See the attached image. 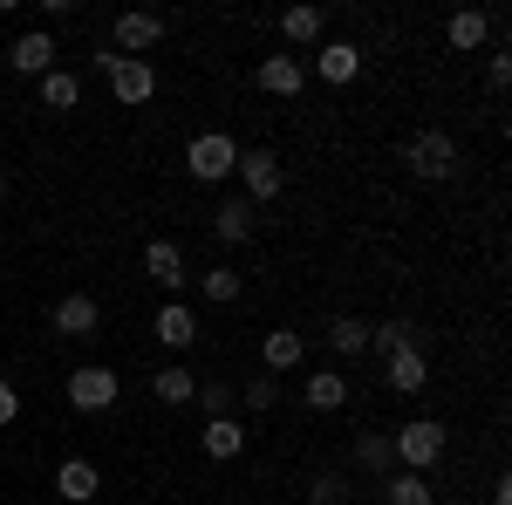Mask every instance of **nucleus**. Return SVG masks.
Masks as SVG:
<instances>
[{
	"label": "nucleus",
	"mask_w": 512,
	"mask_h": 505,
	"mask_svg": "<svg viewBox=\"0 0 512 505\" xmlns=\"http://www.w3.org/2000/svg\"><path fill=\"white\" fill-rule=\"evenodd\" d=\"M103 76H110V96H117L123 110H144V103L158 96V62H137V55H117V62L103 69Z\"/></svg>",
	"instance_id": "obj_7"
},
{
	"label": "nucleus",
	"mask_w": 512,
	"mask_h": 505,
	"mask_svg": "<svg viewBox=\"0 0 512 505\" xmlns=\"http://www.w3.org/2000/svg\"><path fill=\"white\" fill-rule=\"evenodd\" d=\"M164 28H171V21H164L158 7H123L117 21H110V48H117V55H137V62H151V48L164 41Z\"/></svg>",
	"instance_id": "obj_5"
},
{
	"label": "nucleus",
	"mask_w": 512,
	"mask_h": 505,
	"mask_svg": "<svg viewBox=\"0 0 512 505\" xmlns=\"http://www.w3.org/2000/svg\"><path fill=\"white\" fill-rule=\"evenodd\" d=\"M355 465L369 471V478H390V471H396V451H390V430H362V437H355Z\"/></svg>",
	"instance_id": "obj_22"
},
{
	"label": "nucleus",
	"mask_w": 512,
	"mask_h": 505,
	"mask_svg": "<svg viewBox=\"0 0 512 505\" xmlns=\"http://www.w3.org/2000/svg\"><path fill=\"white\" fill-rule=\"evenodd\" d=\"M151 396H158V403H192V396H198V376L185 369V362H164L158 376H151Z\"/></svg>",
	"instance_id": "obj_27"
},
{
	"label": "nucleus",
	"mask_w": 512,
	"mask_h": 505,
	"mask_svg": "<svg viewBox=\"0 0 512 505\" xmlns=\"http://www.w3.org/2000/svg\"><path fill=\"white\" fill-rule=\"evenodd\" d=\"M14 417H21V389H14V383H0V430L14 424Z\"/></svg>",
	"instance_id": "obj_32"
},
{
	"label": "nucleus",
	"mask_w": 512,
	"mask_h": 505,
	"mask_svg": "<svg viewBox=\"0 0 512 505\" xmlns=\"http://www.w3.org/2000/svg\"><path fill=\"white\" fill-rule=\"evenodd\" d=\"M205 417H239V389L233 383H198V396H192Z\"/></svg>",
	"instance_id": "obj_29"
},
{
	"label": "nucleus",
	"mask_w": 512,
	"mask_h": 505,
	"mask_svg": "<svg viewBox=\"0 0 512 505\" xmlns=\"http://www.w3.org/2000/svg\"><path fill=\"white\" fill-rule=\"evenodd\" d=\"M96 328H103V308H96V294H62L55 301V335L62 342H96Z\"/></svg>",
	"instance_id": "obj_10"
},
{
	"label": "nucleus",
	"mask_w": 512,
	"mask_h": 505,
	"mask_svg": "<svg viewBox=\"0 0 512 505\" xmlns=\"http://www.w3.org/2000/svg\"><path fill=\"white\" fill-rule=\"evenodd\" d=\"M144 280H151V287H164L171 301H185V287H192L185 246H178V239H144Z\"/></svg>",
	"instance_id": "obj_6"
},
{
	"label": "nucleus",
	"mask_w": 512,
	"mask_h": 505,
	"mask_svg": "<svg viewBox=\"0 0 512 505\" xmlns=\"http://www.w3.org/2000/svg\"><path fill=\"white\" fill-rule=\"evenodd\" d=\"M198 451H205V458H219V465H233L239 451H246V424H239V417H205Z\"/></svg>",
	"instance_id": "obj_16"
},
{
	"label": "nucleus",
	"mask_w": 512,
	"mask_h": 505,
	"mask_svg": "<svg viewBox=\"0 0 512 505\" xmlns=\"http://www.w3.org/2000/svg\"><path fill=\"white\" fill-rule=\"evenodd\" d=\"M383 383H390L396 396H417V389L431 383V362H424V349H396V355H383Z\"/></svg>",
	"instance_id": "obj_18"
},
{
	"label": "nucleus",
	"mask_w": 512,
	"mask_h": 505,
	"mask_svg": "<svg viewBox=\"0 0 512 505\" xmlns=\"http://www.w3.org/2000/svg\"><path fill=\"white\" fill-rule=\"evenodd\" d=\"M369 349L396 355V349H424V342H417V328H410V321H376V328H369Z\"/></svg>",
	"instance_id": "obj_28"
},
{
	"label": "nucleus",
	"mask_w": 512,
	"mask_h": 505,
	"mask_svg": "<svg viewBox=\"0 0 512 505\" xmlns=\"http://www.w3.org/2000/svg\"><path fill=\"white\" fill-rule=\"evenodd\" d=\"M492 28H499V14H485V7H458V14L444 21V41H451L458 55H478V48L492 41Z\"/></svg>",
	"instance_id": "obj_14"
},
{
	"label": "nucleus",
	"mask_w": 512,
	"mask_h": 505,
	"mask_svg": "<svg viewBox=\"0 0 512 505\" xmlns=\"http://www.w3.org/2000/svg\"><path fill=\"white\" fill-rule=\"evenodd\" d=\"M492 505H512V478H492Z\"/></svg>",
	"instance_id": "obj_34"
},
{
	"label": "nucleus",
	"mask_w": 512,
	"mask_h": 505,
	"mask_svg": "<svg viewBox=\"0 0 512 505\" xmlns=\"http://www.w3.org/2000/svg\"><path fill=\"white\" fill-rule=\"evenodd\" d=\"M342 403H349V376H342V369H315V376H308V410L328 417V410H342Z\"/></svg>",
	"instance_id": "obj_26"
},
{
	"label": "nucleus",
	"mask_w": 512,
	"mask_h": 505,
	"mask_svg": "<svg viewBox=\"0 0 512 505\" xmlns=\"http://www.w3.org/2000/svg\"><path fill=\"white\" fill-rule=\"evenodd\" d=\"M280 35L294 41V48H321V41H328V14H321L315 0H308V7H287V14H280Z\"/></svg>",
	"instance_id": "obj_19"
},
{
	"label": "nucleus",
	"mask_w": 512,
	"mask_h": 505,
	"mask_svg": "<svg viewBox=\"0 0 512 505\" xmlns=\"http://www.w3.org/2000/svg\"><path fill=\"white\" fill-rule=\"evenodd\" d=\"M485 76H492V89H506V82H512V62H506V48H499V55H485Z\"/></svg>",
	"instance_id": "obj_33"
},
{
	"label": "nucleus",
	"mask_w": 512,
	"mask_h": 505,
	"mask_svg": "<svg viewBox=\"0 0 512 505\" xmlns=\"http://www.w3.org/2000/svg\"><path fill=\"white\" fill-rule=\"evenodd\" d=\"M315 76L335 82V89H349V82L362 76V48H355V41H342V35H328L315 48Z\"/></svg>",
	"instance_id": "obj_12"
},
{
	"label": "nucleus",
	"mask_w": 512,
	"mask_h": 505,
	"mask_svg": "<svg viewBox=\"0 0 512 505\" xmlns=\"http://www.w3.org/2000/svg\"><path fill=\"white\" fill-rule=\"evenodd\" d=\"M253 212H260V205H246V198H226V205H219V212H212V233H219V246H246V239H253Z\"/></svg>",
	"instance_id": "obj_20"
},
{
	"label": "nucleus",
	"mask_w": 512,
	"mask_h": 505,
	"mask_svg": "<svg viewBox=\"0 0 512 505\" xmlns=\"http://www.w3.org/2000/svg\"><path fill=\"white\" fill-rule=\"evenodd\" d=\"M383 505H437V485L424 471H390L383 478Z\"/></svg>",
	"instance_id": "obj_21"
},
{
	"label": "nucleus",
	"mask_w": 512,
	"mask_h": 505,
	"mask_svg": "<svg viewBox=\"0 0 512 505\" xmlns=\"http://www.w3.org/2000/svg\"><path fill=\"white\" fill-rule=\"evenodd\" d=\"M253 89H267V96H301V89H308V62H301V55H260Z\"/></svg>",
	"instance_id": "obj_11"
},
{
	"label": "nucleus",
	"mask_w": 512,
	"mask_h": 505,
	"mask_svg": "<svg viewBox=\"0 0 512 505\" xmlns=\"http://www.w3.org/2000/svg\"><path fill=\"white\" fill-rule=\"evenodd\" d=\"M198 294H205L212 308H233L239 294H246V280H239V267H226V260H219V267L198 273Z\"/></svg>",
	"instance_id": "obj_24"
},
{
	"label": "nucleus",
	"mask_w": 512,
	"mask_h": 505,
	"mask_svg": "<svg viewBox=\"0 0 512 505\" xmlns=\"http://www.w3.org/2000/svg\"><path fill=\"white\" fill-rule=\"evenodd\" d=\"M233 178H239V198H246V205H274V198L287 192V171H280V157L267 151V144H253V151H239Z\"/></svg>",
	"instance_id": "obj_4"
},
{
	"label": "nucleus",
	"mask_w": 512,
	"mask_h": 505,
	"mask_svg": "<svg viewBox=\"0 0 512 505\" xmlns=\"http://www.w3.org/2000/svg\"><path fill=\"white\" fill-rule=\"evenodd\" d=\"M301 355H308V335H301V328H267V342H260V362H267V376H287V369H301Z\"/></svg>",
	"instance_id": "obj_17"
},
{
	"label": "nucleus",
	"mask_w": 512,
	"mask_h": 505,
	"mask_svg": "<svg viewBox=\"0 0 512 505\" xmlns=\"http://www.w3.org/2000/svg\"><path fill=\"white\" fill-rule=\"evenodd\" d=\"M0 205H7V171H0Z\"/></svg>",
	"instance_id": "obj_35"
},
{
	"label": "nucleus",
	"mask_w": 512,
	"mask_h": 505,
	"mask_svg": "<svg viewBox=\"0 0 512 505\" xmlns=\"http://www.w3.org/2000/svg\"><path fill=\"white\" fill-rule=\"evenodd\" d=\"M239 164V144L226 130H198L192 144H185V171H192V185H226Z\"/></svg>",
	"instance_id": "obj_3"
},
{
	"label": "nucleus",
	"mask_w": 512,
	"mask_h": 505,
	"mask_svg": "<svg viewBox=\"0 0 512 505\" xmlns=\"http://www.w3.org/2000/svg\"><path fill=\"white\" fill-rule=\"evenodd\" d=\"M76 103H82V76L55 62V69L41 76V110H76Z\"/></svg>",
	"instance_id": "obj_23"
},
{
	"label": "nucleus",
	"mask_w": 512,
	"mask_h": 505,
	"mask_svg": "<svg viewBox=\"0 0 512 505\" xmlns=\"http://www.w3.org/2000/svg\"><path fill=\"white\" fill-rule=\"evenodd\" d=\"M239 403H246L253 417H267V410H274V403H280V383H274V376H253V383L239 389Z\"/></svg>",
	"instance_id": "obj_30"
},
{
	"label": "nucleus",
	"mask_w": 512,
	"mask_h": 505,
	"mask_svg": "<svg viewBox=\"0 0 512 505\" xmlns=\"http://www.w3.org/2000/svg\"><path fill=\"white\" fill-rule=\"evenodd\" d=\"M55 492H62V505H96L103 471L89 465V458H62V465H55Z\"/></svg>",
	"instance_id": "obj_15"
},
{
	"label": "nucleus",
	"mask_w": 512,
	"mask_h": 505,
	"mask_svg": "<svg viewBox=\"0 0 512 505\" xmlns=\"http://www.w3.org/2000/svg\"><path fill=\"white\" fill-rule=\"evenodd\" d=\"M328 349L342 355V362L369 355V321H362V314H342V321H328Z\"/></svg>",
	"instance_id": "obj_25"
},
{
	"label": "nucleus",
	"mask_w": 512,
	"mask_h": 505,
	"mask_svg": "<svg viewBox=\"0 0 512 505\" xmlns=\"http://www.w3.org/2000/svg\"><path fill=\"white\" fill-rule=\"evenodd\" d=\"M315 505H342L349 499V485H342V471H315V492H308Z\"/></svg>",
	"instance_id": "obj_31"
},
{
	"label": "nucleus",
	"mask_w": 512,
	"mask_h": 505,
	"mask_svg": "<svg viewBox=\"0 0 512 505\" xmlns=\"http://www.w3.org/2000/svg\"><path fill=\"white\" fill-rule=\"evenodd\" d=\"M55 55H62V41L48 35V28H28V35H14L7 41V69H14V76H48V69H55Z\"/></svg>",
	"instance_id": "obj_9"
},
{
	"label": "nucleus",
	"mask_w": 512,
	"mask_h": 505,
	"mask_svg": "<svg viewBox=\"0 0 512 505\" xmlns=\"http://www.w3.org/2000/svg\"><path fill=\"white\" fill-rule=\"evenodd\" d=\"M117 396H123V376H117V369H103V362L69 369V403H76V410H89V417H96V410H110Z\"/></svg>",
	"instance_id": "obj_8"
},
{
	"label": "nucleus",
	"mask_w": 512,
	"mask_h": 505,
	"mask_svg": "<svg viewBox=\"0 0 512 505\" xmlns=\"http://www.w3.org/2000/svg\"><path fill=\"white\" fill-rule=\"evenodd\" d=\"M444 444H451V430L437 424V417H410V424H396V430H390L396 471H424V478H431V465L444 458Z\"/></svg>",
	"instance_id": "obj_1"
},
{
	"label": "nucleus",
	"mask_w": 512,
	"mask_h": 505,
	"mask_svg": "<svg viewBox=\"0 0 512 505\" xmlns=\"http://www.w3.org/2000/svg\"><path fill=\"white\" fill-rule=\"evenodd\" d=\"M403 164H410V178L444 185V178L458 171V137H451V130H417V137L403 144Z\"/></svg>",
	"instance_id": "obj_2"
},
{
	"label": "nucleus",
	"mask_w": 512,
	"mask_h": 505,
	"mask_svg": "<svg viewBox=\"0 0 512 505\" xmlns=\"http://www.w3.org/2000/svg\"><path fill=\"white\" fill-rule=\"evenodd\" d=\"M158 342L171 355H192L198 349V308H192V301H164V308H158Z\"/></svg>",
	"instance_id": "obj_13"
}]
</instances>
